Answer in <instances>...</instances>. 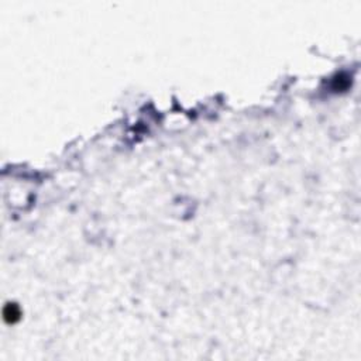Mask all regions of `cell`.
<instances>
[{
	"label": "cell",
	"instance_id": "obj_1",
	"mask_svg": "<svg viewBox=\"0 0 361 361\" xmlns=\"http://www.w3.org/2000/svg\"><path fill=\"white\" fill-rule=\"evenodd\" d=\"M21 319V310L18 308V305L16 303H6L3 308V321L6 322L7 325H14Z\"/></svg>",
	"mask_w": 361,
	"mask_h": 361
}]
</instances>
